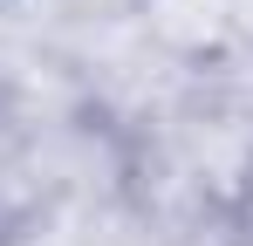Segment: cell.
<instances>
[{
    "label": "cell",
    "instance_id": "obj_1",
    "mask_svg": "<svg viewBox=\"0 0 253 246\" xmlns=\"http://www.w3.org/2000/svg\"><path fill=\"white\" fill-rule=\"evenodd\" d=\"M226 219H233V240H240V246H253V137H247V151H240V171H233Z\"/></svg>",
    "mask_w": 253,
    "mask_h": 246
}]
</instances>
